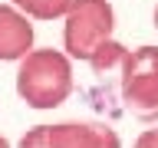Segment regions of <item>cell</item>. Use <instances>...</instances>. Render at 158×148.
<instances>
[{
    "mask_svg": "<svg viewBox=\"0 0 158 148\" xmlns=\"http://www.w3.org/2000/svg\"><path fill=\"white\" fill-rule=\"evenodd\" d=\"M155 27H158V7H155Z\"/></svg>",
    "mask_w": 158,
    "mask_h": 148,
    "instance_id": "cell-11",
    "label": "cell"
},
{
    "mask_svg": "<svg viewBox=\"0 0 158 148\" xmlns=\"http://www.w3.org/2000/svg\"><path fill=\"white\" fill-rule=\"evenodd\" d=\"M73 92V59L63 49H30L17 63V96L30 109H56Z\"/></svg>",
    "mask_w": 158,
    "mask_h": 148,
    "instance_id": "cell-1",
    "label": "cell"
},
{
    "mask_svg": "<svg viewBox=\"0 0 158 148\" xmlns=\"http://www.w3.org/2000/svg\"><path fill=\"white\" fill-rule=\"evenodd\" d=\"M118 72L125 109L142 122H158V46L128 49Z\"/></svg>",
    "mask_w": 158,
    "mask_h": 148,
    "instance_id": "cell-3",
    "label": "cell"
},
{
    "mask_svg": "<svg viewBox=\"0 0 158 148\" xmlns=\"http://www.w3.org/2000/svg\"><path fill=\"white\" fill-rule=\"evenodd\" d=\"M63 20V53L86 63L106 39H112L115 30V10L109 0H73Z\"/></svg>",
    "mask_w": 158,
    "mask_h": 148,
    "instance_id": "cell-2",
    "label": "cell"
},
{
    "mask_svg": "<svg viewBox=\"0 0 158 148\" xmlns=\"http://www.w3.org/2000/svg\"><path fill=\"white\" fill-rule=\"evenodd\" d=\"M33 49V23L13 3H0V63H20Z\"/></svg>",
    "mask_w": 158,
    "mask_h": 148,
    "instance_id": "cell-5",
    "label": "cell"
},
{
    "mask_svg": "<svg viewBox=\"0 0 158 148\" xmlns=\"http://www.w3.org/2000/svg\"><path fill=\"white\" fill-rule=\"evenodd\" d=\"M53 148H122V138L106 122H59L49 125Z\"/></svg>",
    "mask_w": 158,
    "mask_h": 148,
    "instance_id": "cell-4",
    "label": "cell"
},
{
    "mask_svg": "<svg viewBox=\"0 0 158 148\" xmlns=\"http://www.w3.org/2000/svg\"><path fill=\"white\" fill-rule=\"evenodd\" d=\"M10 3L30 20H56V17H66L73 0H10Z\"/></svg>",
    "mask_w": 158,
    "mask_h": 148,
    "instance_id": "cell-6",
    "label": "cell"
},
{
    "mask_svg": "<svg viewBox=\"0 0 158 148\" xmlns=\"http://www.w3.org/2000/svg\"><path fill=\"white\" fill-rule=\"evenodd\" d=\"M17 148H53L49 145V125H33L27 135L17 142Z\"/></svg>",
    "mask_w": 158,
    "mask_h": 148,
    "instance_id": "cell-8",
    "label": "cell"
},
{
    "mask_svg": "<svg viewBox=\"0 0 158 148\" xmlns=\"http://www.w3.org/2000/svg\"><path fill=\"white\" fill-rule=\"evenodd\" d=\"M128 49L122 46V43H115V39H106L102 46L89 56V66H92V72L96 76H106V72H112L115 66H122V59H125Z\"/></svg>",
    "mask_w": 158,
    "mask_h": 148,
    "instance_id": "cell-7",
    "label": "cell"
},
{
    "mask_svg": "<svg viewBox=\"0 0 158 148\" xmlns=\"http://www.w3.org/2000/svg\"><path fill=\"white\" fill-rule=\"evenodd\" d=\"M0 148H10V142H7V138H3V135H0Z\"/></svg>",
    "mask_w": 158,
    "mask_h": 148,
    "instance_id": "cell-10",
    "label": "cell"
},
{
    "mask_svg": "<svg viewBox=\"0 0 158 148\" xmlns=\"http://www.w3.org/2000/svg\"><path fill=\"white\" fill-rule=\"evenodd\" d=\"M132 148H158V128H145V132L135 138Z\"/></svg>",
    "mask_w": 158,
    "mask_h": 148,
    "instance_id": "cell-9",
    "label": "cell"
}]
</instances>
